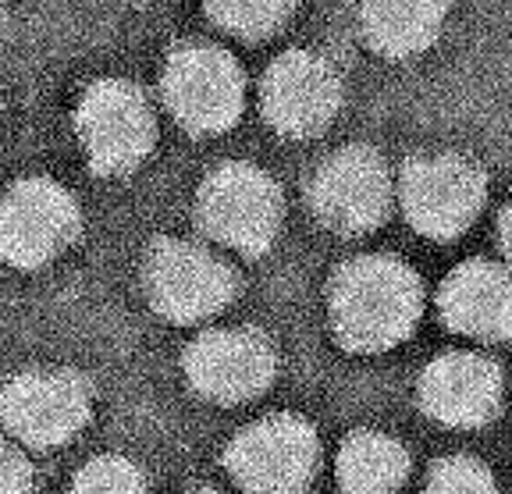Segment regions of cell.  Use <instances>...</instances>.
<instances>
[{"mask_svg":"<svg viewBox=\"0 0 512 494\" xmlns=\"http://www.w3.org/2000/svg\"><path fill=\"white\" fill-rule=\"evenodd\" d=\"M424 285L395 256H360L331 281V327L352 352H388L413 335Z\"/></svg>","mask_w":512,"mask_h":494,"instance_id":"cell-1","label":"cell"},{"mask_svg":"<svg viewBox=\"0 0 512 494\" xmlns=\"http://www.w3.org/2000/svg\"><path fill=\"white\" fill-rule=\"evenodd\" d=\"M143 285L153 310L175 324H200L239 292V278L221 256L182 239L153 242L143 263Z\"/></svg>","mask_w":512,"mask_h":494,"instance_id":"cell-2","label":"cell"},{"mask_svg":"<svg viewBox=\"0 0 512 494\" xmlns=\"http://www.w3.org/2000/svg\"><path fill=\"white\" fill-rule=\"evenodd\" d=\"M196 217L221 246L260 256L278 239L281 192L274 178L253 164H221L200 185Z\"/></svg>","mask_w":512,"mask_h":494,"instance_id":"cell-3","label":"cell"},{"mask_svg":"<svg viewBox=\"0 0 512 494\" xmlns=\"http://www.w3.org/2000/svg\"><path fill=\"white\" fill-rule=\"evenodd\" d=\"M320 441L303 416H264L228 445L224 466L246 494H306L317 477Z\"/></svg>","mask_w":512,"mask_h":494,"instance_id":"cell-4","label":"cell"},{"mask_svg":"<svg viewBox=\"0 0 512 494\" xmlns=\"http://www.w3.org/2000/svg\"><path fill=\"white\" fill-rule=\"evenodd\" d=\"M75 132L96 175H128L150 157L157 143V121L143 89L121 79H104L86 89Z\"/></svg>","mask_w":512,"mask_h":494,"instance_id":"cell-5","label":"cell"},{"mask_svg":"<svg viewBox=\"0 0 512 494\" xmlns=\"http://www.w3.org/2000/svg\"><path fill=\"white\" fill-rule=\"evenodd\" d=\"M164 100L178 125L192 136H217L239 121L246 104L242 68L221 47L189 43L164 68Z\"/></svg>","mask_w":512,"mask_h":494,"instance_id":"cell-6","label":"cell"},{"mask_svg":"<svg viewBox=\"0 0 512 494\" xmlns=\"http://www.w3.org/2000/svg\"><path fill=\"white\" fill-rule=\"evenodd\" d=\"M79 203L50 178H22L0 200V260L36 271L79 235Z\"/></svg>","mask_w":512,"mask_h":494,"instance_id":"cell-7","label":"cell"},{"mask_svg":"<svg viewBox=\"0 0 512 494\" xmlns=\"http://www.w3.org/2000/svg\"><path fill=\"white\" fill-rule=\"evenodd\" d=\"M399 196L416 232L445 242L477 221L488 196V178L466 157H416L402 171Z\"/></svg>","mask_w":512,"mask_h":494,"instance_id":"cell-8","label":"cell"},{"mask_svg":"<svg viewBox=\"0 0 512 494\" xmlns=\"http://www.w3.org/2000/svg\"><path fill=\"white\" fill-rule=\"evenodd\" d=\"M93 416L89 384L72 370H29L0 391V420L22 445H68Z\"/></svg>","mask_w":512,"mask_h":494,"instance_id":"cell-9","label":"cell"},{"mask_svg":"<svg viewBox=\"0 0 512 494\" xmlns=\"http://www.w3.org/2000/svg\"><path fill=\"white\" fill-rule=\"evenodd\" d=\"M310 207L338 235H363L392 210V175L374 150L349 146L320 164L310 182Z\"/></svg>","mask_w":512,"mask_h":494,"instance_id":"cell-10","label":"cell"},{"mask_svg":"<svg viewBox=\"0 0 512 494\" xmlns=\"http://www.w3.org/2000/svg\"><path fill=\"white\" fill-rule=\"evenodd\" d=\"M278 359L264 335L246 327L207 331L185 349V377L192 391L217 406H235L264 395L274 381Z\"/></svg>","mask_w":512,"mask_h":494,"instance_id":"cell-11","label":"cell"},{"mask_svg":"<svg viewBox=\"0 0 512 494\" xmlns=\"http://www.w3.org/2000/svg\"><path fill=\"white\" fill-rule=\"evenodd\" d=\"M260 104L274 132L288 139L320 136L342 104V79L324 57L288 50L267 68Z\"/></svg>","mask_w":512,"mask_h":494,"instance_id":"cell-12","label":"cell"},{"mask_svg":"<svg viewBox=\"0 0 512 494\" xmlns=\"http://www.w3.org/2000/svg\"><path fill=\"white\" fill-rule=\"evenodd\" d=\"M420 402L445 427H484L502 409V370L477 352H445L420 377Z\"/></svg>","mask_w":512,"mask_h":494,"instance_id":"cell-13","label":"cell"},{"mask_svg":"<svg viewBox=\"0 0 512 494\" xmlns=\"http://www.w3.org/2000/svg\"><path fill=\"white\" fill-rule=\"evenodd\" d=\"M438 313L459 335L505 342L512 338V271L488 260L463 263L441 285Z\"/></svg>","mask_w":512,"mask_h":494,"instance_id":"cell-14","label":"cell"},{"mask_svg":"<svg viewBox=\"0 0 512 494\" xmlns=\"http://www.w3.org/2000/svg\"><path fill=\"white\" fill-rule=\"evenodd\" d=\"M448 0H360L363 36L384 57H413L438 40Z\"/></svg>","mask_w":512,"mask_h":494,"instance_id":"cell-15","label":"cell"},{"mask_svg":"<svg viewBox=\"0 0 512 494\" xmlns=\"http://www.w3.org/2000/svg\"><path fill=\"white\" fill-rule=\"evenodd\" d=\"M409 477V452L388 434L356 431L338 452L342 494H399Z\"/></svg>","mask_w":512,"mask_h":494,"instance_id":"cell-16","label":"cell"},{"mask_svg":"<svg viewBox=\"0 0 512 494\" xmlns=\"http://www.w3.org/2000/svg\"><path fill=\"white\" fill-rule=\"evenodd\" d=\"M207 15L242 40L271 36L296 8V0H203Z\"/></svg>","mask_w":512,"mask_h":494,"instance_id":"cell-17","label":"cell"},{"mask_svg":"<svg viewBox=\"0 0 512 494\" xmlns=\"http://www.w3.org/2000/svg\"><path fill=\"white\" fill-rule=\"evenodd\" d=\"M72 494H150L146 477L136 463H128L121 455H100L79 470L72 484Z\"/></svg>","mask_w":512,"mask_h":494,"instance_id":"cell-18","label":"cell"},{"mask_svg":"<svg viewBox=\"0 0 512 494\" xmlns=\"http://www.w3.org/2000/svg\"><path fill=\"white\" fill-rule=\"evenodd\" d=\"M424 494H498V491H495V477H491L484 463H477L470 455H448V459L434 463Z\"/></svg>","mask_w":512,"mask_h":494,"instance_id":"cell-19","label":"cell"},{"mask_svg":"<svg viewBox=\"0 0 512 494\" xmlns=\"http://www.w3.org/2000/svg\"><path fill=\"white\" fill-rule=\"evenodd\" d=\"M0 494H36V473L18 445L0 438Z\"/></svg>","mask_w":512,"mask_h":494,"instance_id":"cell-20","label":"cell"},{"mask_svg":"<svg viewBox=\"0 0 512 494\" xmlns=\"http://www.w3.org/2000/svg\"><path fill=\"white\" fill-rule=\"evenodd\" d=\"M502 249H505V256L512 260V203L505 207V214H502Z\"/></svg>","mask_w":512,"mask_h":494,"instance_id":"cell-21","label":"cell"},{"mask_svg":"<svg viewBox=\"0 0 512 494\" xmlns=\"http://www.w3.org/2000/svg\"><path fill=\"white\" fill-rule=\"evenodd\" d=\"M192 494H217V491H192Z\"/></svg>","mask_w":512,"mask_h":494,"instance_id":"cell-22","label":"cell"}]
</instances>
